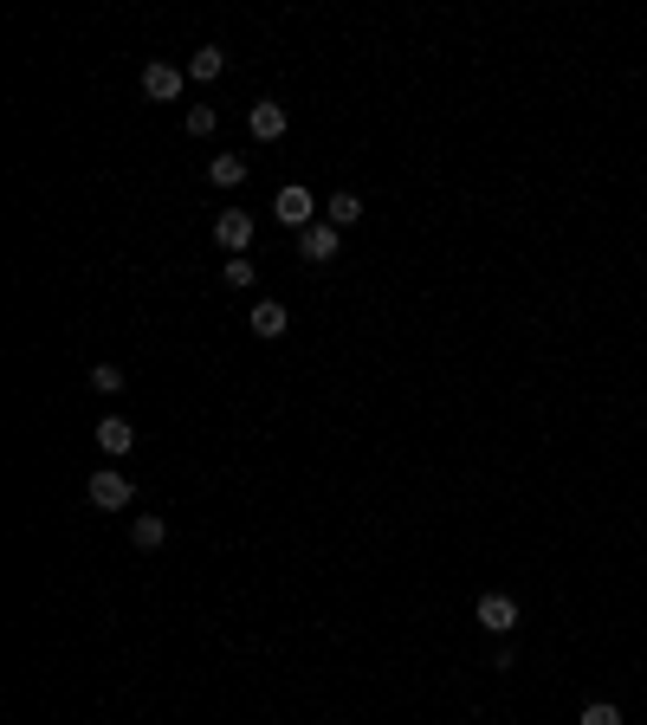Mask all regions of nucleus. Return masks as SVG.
Instances as JSON below:
<instances>
[{"instance_id": "obj_14", "label": "nucleus", "mask_w": 647, "mask_h": 725, "mask_svg": "<svg viewBox=\"0 0 647 725\" xmlns=\"http://www.w3.org/2000/svg\"><path fill=\"white\" fill-rule=\"evenodd\" d=\"M576 725H622V706H615V700H589Z\"/></svg>"}, {"instance_id": "obj_8", "label": "nucleus", "mask_w": 647, "mask_h": 725, "mask_svg": "<svg viewBox=\"0 0 647 725\" xmlns=\"http://www.w3.org/2000/svg\"><path fill=\"white\" fill-rule=\"evenodd\" d=\"M246 324H253V337H285V324H292V311H285L279 298H259V305L246 311Z\"/></svg>"}, {"instance_id": "obj_13", "label": "nucleus", "mask_w": 647, "mask_h": 725, "mask_svg": "<svg viewBox=\"0 0 647 725\" xmlns=\"http://www.w3.org/2000/svg\"><path fill=\"white\" fill-rule=\"evenodd\" d=\"M162 538H169V525H162V518H149V512L130 518V544H136V551H156Z\"/></svg>"}, {"instance_id": "obj_4", "label": "nucleus", "mask_w": 647, "mask_h": 725, "mask_svg": "<svg viewBox=\"0 0 647 725\" xmlns=\"http://www.w3.org/2000/svg\"><path fill=\"white\" fill-rule=\"evenodd\" d=\"M285 123H292V117H285V104H279V98L246 104V130H253L259 143H279V136H285Z\"/></svg>"}, {"instance_id": "obj_3", "label": "nucleus", "mask_w": 647, "mask_h": 725, "mask_svg": "<svg viewBox=\"0 0 647 725\" xmlns=\"http://www.w3.org/2000/svg\"><path fill=\"white\" fill-rule=\"evenodd\" d=\"M214 240L227 246L233 259H240L246 246H253V214H246V208H220V214H214Z\"/></svg>"}, {"instance_id": "obj_10", "label": "nucleus", "mask_w": 647, "mask_h": 725, "mask_svg": "<svg viewBox=\"0 0 647 725\" xmlns=\"http://www.w3.org/2000/svg\"><path fill=\"white\" fill-rule=\"evenodd\" d=\"M98 447H104V454H130V447H136V428L123 415H104L98 421Z\"/></svg>"}, {"instance_id": "obj_1", "label": "nucleus", "mask_w": 647, "mask_h": 725, "mask_svg": "<svg viewBox=\"0 0 647 725\" xmlns=\"http://www.w3.org/2000/svg\"><path fill=\"white\" fill-rule=\"evenodd\" d=\"M318 208H324V201L311 195L305 182H285L279 195H272V221H279V227H298V234H305V227H318Z\"/></svg>"}, {"instance_id": "obj_5", "label": "nucleus", "mask_w": 647, "mask_h": 725, "mask_svg": "<svg viewBox=\"0 0 647 725\" xmlns=\"http://www.w3.org/2000/svg\"><path fill=\"white\" fill-rule=\"evenodd\" d=\"M473 615H479V628H492V635H512V628H518V603L505 590H486Z\"/></svg>"}, {"instance_id": "obj_17", "label": "nucleus", "mask_w": 647, "mask_h": 725, "mask_svg": "<svg viewBox=\"0 0 647 725\" xmlns=\"http://www.w3.org/2000/svg\"><path fill=\"white\" fill-rule=\"evenodd\" d=\"M182 123H188V136H214V123H220V117H214V104H195V111H188Z\"/></svg>"}, {"instance_id": "obj_16", "label": "nucleus", "mask_w": 647, "mask_h": 725, "mask_svg": "<svg viewBox=\"0 0 647 725\" xmlns=\"http://www.w3.org/2000/svg\"><path fill=\"white\" fill-rule=\"evenodd\" d=\"M91 389H98V395H117L123 389V369L117 363H91Z\"/></svg>"}, {"instance_id": "obj_12", "label": "nucleus", "mask_w": 647, "mask_h": 725, "mask_svg": "<svg viewBox=\"0 0 647 725\" xmlns=\"http://www.w3.org/2000/svg\"><path fill=\"white\" fill-rule=\"evenodd\" d=\"M208 182L214 188H240L246 182V156H214L208 162Z\"/></svg>"}, {"instance_id": "obj_11", "label": "nucleus", "mask_w": 647, "mask_h": 725, "mask_svg": "<svg viewBox=\"0 0 647 725\" xmlns=\"http://www.w3.org/2000/svg\"><path fill=\"white\" fill-rule=\"evenodd\" d=\"M220 72H227V52H220V46H201L195 59H188V78H195V85H214Z\"/></svg>"}, {"instance_id": "obj_2", "label": "nucleus", "mask_w": 647, "mask_h": 725, "mask_svg": "<svg viewBox=\"0 0 647 725\" xmlns=\"http://www.w3.org/2000/svg\"><path fill=\"white\" fill-rule=\"evenodd\" d=\"M85 499L98 505V512H123V505L136 499V486H130V473H117V467H91Z\"/></svg>"}, {"instance_id": "obj_15", "label": "nucleus", "mask_w": 647, "mask_h": 725, "mask_svg": "<svg viewBox=\"0 0 647 725\" xmlns=\"http://www.w3.org/2000/svg\"><path fill=\"white\" fill-rule=\"evenodd\" d=\"M220 279H227V285H240V292H246V285L259 279V266H253V259L240 253V259H227V266H220Z\"/></svg>"}, {"instance_id": "obj_7", "label": "nucleus", "mask_w": 647, "mask_h": 725, "mask_svg": "<svg viewBox=\"0 0 647 725\" xmlns=\"http://www.w3.org/2000/svg\"><path fill=\"white\" fill-rule=\"evenodd\" d=\"M337 246H343V234L330 221H318V227H305V234H298V253H305L311 266H330V259H337Z\"/></svg>"}, {"instance_id": "obj_6", "label": "nucleus", "mask_w": 647, "mask_h": 725, "mask_svg": "<svg viewBox=\"0 0 647 725\" xmlns=\"http://www.w3.org/2000/svg\"><path fill=\"white\" fill-rule=\"evenodd\" d=\"M182 85H188V72L182 65H143V98H156V104H169V98H182Z\"/></svg>"}, {"instance_id": "obj_9", "label": "nucleus", "mask_w": 647, "mask_h": 725, "mask_svg": "<svg viewBox=\"0 0 647 725\" xmlns=\"http://www.w3.org/2000/svg\"><path fill=\"white\" fill-rule=\"evenodd\" d=\"M324 221H330V227H337V234H350V227H356V221H363V201H356V195H350V188H337V195H330V201H324Z\"/></svg>"}]
</instances>
